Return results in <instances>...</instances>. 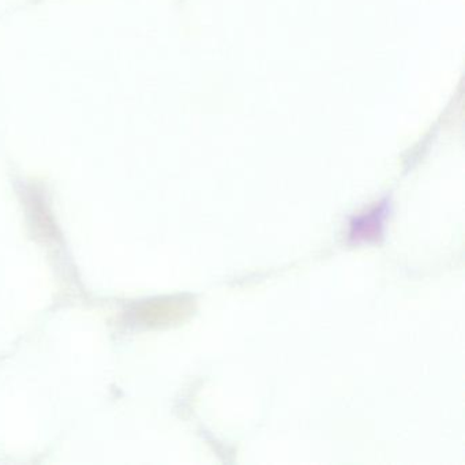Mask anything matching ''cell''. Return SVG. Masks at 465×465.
Returning <instances> with one entry per match:
<instances>
[{"label": "cell", "mask_w": 465, "mask_h": 465, "mask_svg": "<svg viewBox=\"0 0 465 465\" xmlns=\"http://www.w3.org/2000/svg\"><path fill=\"white\" fill-rule=\"evenodd\" d=\"M383 217H385V206H378L366 216L359 217L352 224L351 238L356 239V241H359V239H364V241L377 239V236L381 235Z\"/></svg>", "instance_id": "1"}]
</instances>
